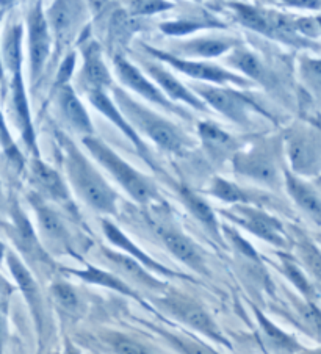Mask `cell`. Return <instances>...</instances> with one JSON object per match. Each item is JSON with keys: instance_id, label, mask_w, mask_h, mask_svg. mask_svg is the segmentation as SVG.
<instances>
[{"instance_id": "cell-1", "label": "cell", "mask_w": 321, "mask_h": 354, "mask_svg": "<svg viewBox=\"0 0 321 354\" xmlns=\"http://www.w3.org/2000/svg\"><path fill=\"white\" fill-rule=\"evenodd\" d=\"M63 152V167L75 193L91 209L100 214H116L118 194L107 184L96 167L83 156V152L71 141L66 135H57Z\"/></svg>"}, {"instance_id": "cell-2", "label": "cell", "mask_w": 321, "mask_h": 354, "mask_svg": "<svg viewBox=\"0 0 321 354\" xmlns=\"http://www.w3.org/2000/svg\"><path fill=\"white\" fill-rule=\"evenodd\" d=\"M111 91L113 99H115L113 102L116 104V107L120 109L122 116L135 129L136 133H145L158 147L168 152H174V154H179L190 146L188 138L176 124L157 115L151 109H146L143 104L136 102L126 90H121L120 86L111 85Z\"/></svg>"}, {"instance_id": "cell-3", "label": "cell", "mask_w": 321, "mask_h": 354, "mask_svg": "<svg viewBox=\"0 0 321 354\" xmlns=\"http://www.w3.org/2000/svg\"><path fill=\"white\" fill-rule=\"evenodd\" d=\"M82 143L88 152L98 160L100 167L105 168L111 174L118 184L132 196L136 203L149 205L154 201H158V192L154 182L136 171L132 165H129L124 158L116 154L110 146H107L102 140L94 137H82Z\"/></svg>"}, {"instance_id": "cell-4", "label": "cell", "mask_w": 321, "mask_h": 354, "mask_svg": "<svg viewBox=\"0 0 321 354\" xmlns=\"http://www.w3.org/2000/svg\"><path fill=\"white\" fill-rule=\"evenodd\" d=\"M229 8L234 11L235 19L241 26L251 28L254 32H259L265 37L279 39L287 44L302 46V43H304L298 32H296L295 21L290 19L288 16L245 3H229Z\"/></svg>"}, {"instance_id": "cell-5", "label": "cell", "mask_w": 321, "mask_h": 354, "mask_svg": "<svg viewBox=\"0 0 321 354\" xmlns=\"http://www.w3.org/2000/svg\"><path fill=\"white\" fill-rule=\"evenodd\" d=\"M156 303L166 314L176 318V320H179L181 323L187 324L188 328L194 329V331L205 335V337L217 342V344L230 348L229 340L226 339V335L218 328L215 320L194 299L183 297L181 293H166L165 297L156 299Z\"/></svg>"}, {"instance_id": "cell-6", "label": "cell", "mask_w": 321, "mask_h": 354, "mask_svg": "<svg viewBox=\"0 0 321 354\" xmlns=\"http://www.w3.org/2000/svg\"><path fill=\"white\" fill-rule=\"evenodd\" d=\"M3 227L10 240L17 248V251L21 252L28 263H32L38 268H46L47 271L53 268L51 254L44 250L38 234L35 232L30 220L21 210L17 203L11 204L10 223L5 224Z\"/></svg>"}, {"instance_id": "cell-7", "label": "cell", "mask_w": 321, "mask_h": 354, "mask_svg": "<svg viewBox=\"0 0 321 354\" xmlns=\"http://www.w3.org/2000/svg\"><path fill=\"white\" fill-rule=\"evenodd\" d=\"M145 49L147 54H151L154 58H157V60H160V62L171 64V66L176 71H179V73L185 74V75H188V77L196 79V80L207 82L209 85H217V86L237 85L241 88L253 85L251 82L246 80V77H243V75H239L235 73H230V71L218 66V64H212L207 62L187 60V58H181V57L168 54V52L152 49V47H149V46H145Z\"/></svg>"}, {"instance_id": "cell-8", "label": "cell", "mask_w": 321, "mask_h": 354, "mask_svg": "<svg viewBox=\"0 0 321 354\" xmlns=\"http://www.w3.org/2000/svg\"><path fill=\"white\" fill-rule=\"evenodd\" d=\"M32 207L37 214L39 240L47 252H55V254H71L75 256L73 235L64 224L63 218L53 210L51 205L46 204V199L41 198L38 193L28 194Z\"/></svg>"}, {"instance_id": "cell-9", "label": "cell", "mask_w": 321, "mask_h": 354, "mask_svg": "<svg viewBox=\"0 0 321 354\" xmlns=\"http://www.w3.org/2000/svg\"><path fill=\"white\" fill-rule=\"evenodd\" d=\"M196 96H198L205 105H210L219 113L224 115L228 120L235 124H248L249 111L260 110L254 104L251 97L245 96L240 91H234L230 88H223L209 84H190Z\"/></svg>"}, {"instance_id": "cell-10", "label": "cell", "mask_w": 321, "mask_h": 354, "mask_svg": "<svg viewBox=\"0 0 321 354\" xmlns=\"http://www.w3.org/2000/svg\"><path fill=\"white\" fill-rule=\"evenodd\" d=\"M113 66H115L118 79H120L121 84L124 86H127L129 90L140 94L141 97H145L152 104L160 105L163 110L169 111L172 115L181 116L183 120H190L188 111L185 109H182L181 105H176L171 99L166 97V94L160 90L157 85H154L134 63H130L122 55H120L113 58Z\"/></svg>"}, {"instance_id": "cell-11", "label": "cell", "mask_w": 321, "mask_h": 354, "mask_svg": "<svg viewBox=\"0 0 321 354\" xmlns=\"http://www.w3.org/2000/svg\"><path fill=\"white\" fill-rule=\"evenodd\" d=\"M223 214L230 221L254 234L255 237L268 241L275 246H287V237L284 234L282 224L275 216L265 214L264 210L255 209L253 205L237 204L224 210Z\"/></svg>"}, {"instance_id": "cell-12", "label": "cell", "mask_w": 321, "mask_h": 354, "mask_svg": "<svg viewBox=\"0 0 321 354\" xmlns=\"http://www.w3.org/2000/svg\"><path fill=\"white\" fill-rule=\"evenodd\" d=\"M28 57H30V79L35 84L43 74L44 64L51 54V28L41 2L33 3L27 16Z\"/></svg>"}, {"instance_id": "cell-13", "label": "cell", "mask_w": 321, "mask_h": 354, "mask_svg": "<svg viewBox=\"0 0 321 354\" xmlns=\"http://www.w3.org/2000/svg\"><path fill=\"white\" fill-rule=\"evenodd\" d=\"M5 259H7V265L11 271V274L15 277L17 287H19L24 298H26L28 309H30L35 326H37L39 346H41V342L44 340L46 314H44V299H43V295H41L38 282L35 281V277L30 273V270L27 268V265L24 263L13 251H7Z\"/></svg>"}, {"instance_id": "cell-14", "label": "cell", "mask_w": 321, "mask_h": 354, "mask_svg": "<svg viewBox=\"0 0 321 354\" xmlns=\"http://www.w3.org/2000/svg\"><path fill=\"white\" fill-rule=\"evenodd\" d=\"M152 226L154 231H156L158 237L162 239L166 250H168L177 261L185 263L188 268L194 270L196 273L209 274L204 256H202L201 250L194 245V241L192 239L187 237L185 234H182L177 227L171 226V224L154 223Z\"/></svg>"}, {"instance_id": "cell-15", "label": "cell", "mask_w": 321, "mask_h": 354, "mask_svg": "<svg viewBox=\"0 0 321 354\" xmlns=\"http://www.w3.org/2000/svg\"><path fill=\"white\" fill-rule=\"evenodd\" d=\"M232 163H234L235 173L246 179L266 187H276L277 184V168L275 158L270 156L268 151L253 147L246 152H235Z\"/></svg>"}, {"instance_id": "cell-16", "label": "cell", "mask_w": 321, "mask_h": 354, "mask_svg": "<svg viewBox=\"0 0 321 354\" xmlns=\"http://www.w3.org/2000/svg\"><path fill=\"white\" fill-rule=\"evenodd\" d=\"M100 252H102V257L109 262L110 267L115 270L113 273L120 276L126 284L132 282V284H135L136 287L147 288V290H158V292H162L166 288V284L163 281H160L156 276H152L151 271H147L141 263L134 261L132 257L124 254V252L113 251V250H109V248H100Z\"/></svg>"}, {"instance_id": "cell-17", "label": "cell", "mask_w": 321, "mask_h": 354, "mask_svg": "<svg viewBox=\"0 0 321 354\" xmlns=\"http://www.w3.org/2000/svg\"><path fill=\"white\" fill-rule=\"evenodd\" d=\"M88 99H90V102H91L94 109L99 110L100 113H102L107 118V120L111 121L124 135H126L130 143L135 146L136 152H138V156L143 158V160L149 165L152 169H157L156 162H154V157L151 154L149 147H147V145L141 140V137L138 133H136L135 129L127 122L126 118L122 116L120 109L116 107V104L113 102V100L109 96H107V93L99 91V90L88 91Z\"/></svg>"}, {"instance_id": "cell-18", "label": "cell", "mask_w": 321, "mask_h": 354, "mask_svg": "<svg viewBox=\"0 0 321 354\" xmlns=\"http://www.w3.org/2000/svg\"><path fill=\"white\" fill-rule=\"evenodd\" d=\"M102 231L105 234L107 240L110 241L113 246H116L118 250L124 254H127L129 257H132L134 261H136L138 263H141L143 267H145L147 271H152V273L160 274V276H165V277H179V279H192V277H188L187 274H182L179 271L172 270L165 267L160 262H157L156 259H152L147 252H145L141 250V248L136 246L132 240H130L126 234H124L120 227L116 226V224H113L109 220H104L102 221Z\"/></svg>"}, {"instance_id": "cell-19", "label": "cell", "mask_w": 321, "mask_h": 354, "mask_svg": "<svg viewBox=\"0 0 321 354\" xmlns=\"http://www.w3.org/2000/svg\"><path fill=\"white\" fill-rule=\"evenodd\" d=\"M32 180L41 198L55 201L58 204L71 207V194L66 182L49 165L44 163L39 157L32 158L30 162Z\"/></svg>"}, {"instance_id": "cell-20", "label": "cell", "mask_w": 321, "mask_h": 354, "mask_svg": "<svg viewBox=\"0 0 321 354\" xmlns=\"http://www.w3.org/2000/svg\"><path fill=\"white\" fill-rule=\"evenodd\" d=\"M11 105H13L17 127H19L21 131L24 143H26L28 149L33 152L35 157H39L37 137H35L33 122L30 116V107H28V99L26 94V86H24L21 71L19 73H15L13 79H11Z\"/></svg>"}, {"instance_id": "cell-21", "label": "cell", "mask_w": 321, "mask_h": 354, "mask_svg": "<svg viewBox=\"0 0 321 354\" xmlns=\"http://www.w3.org/2000/svg\"><path fill=\"white\" fill-rule=\"evenodd\" d=\"M57 100L60 113L64 122L68 124L74 132L82 133L83 137H91L93 135V122L90 120L86 109L83 107L79 96H77L73 86L69 84L57 88Z\"/></svg>"}, {"instance_id": "cell-22", "label": "cell", "mask_w": 321, "mask_h": 354, "mask_svg": "<svg viewBox=\"0 0 321 354\" xmlns=\"http://www.w3.org/2000/svg\"><path fill=\"white\" fill-rule=\"evenodd\" d=\"M82 82L88 91H105L111 88L113 80L110 71L102 58V52L98 43H88L83 47V69H82Z\"/></svg>"}, {"instance_id": "cell-23", "label": "cell", "mask_w": 321, "mask_h": 354, "mask_svg": "<svg viewBox=\"0 0 321 354\" xmlns=\"http://www.w3.org/2000/svg\"><path fill=\"white\" fill-rule=\"evenodd\" d=\"M146 71L149 73L151 77L156 80V84L158 85L160 90H162L166 97L171 99L172 102L174 100H181L185 105H190L199 111H209V109L205 107V104L196 96L193 91L188 90V86L181 84L179 79H176L169 71H166L163 66L156 63H146Z\"/></svg>"}, {"instance_id": "cell-24", "label": "cell", "mask_w": 321, "mask_h": 354, "mask_svg": "<svg viewBox=\"0 0 321 354\" xmlns=\"http://www.w3.org/2000/svg\"><path fill=\"white\" fill-rule=\"evenodd\" d=\"M198 132L202 146L215 163H224L229 157L235 156L237 141L215 122H199Z\"/></svg>"}, {"instance_id": "cell-25", "label": "cell", "mask_w": 321, "mask_h": 354, "mask_svg": "<svg viewBox=\"0 0 321 354\" xmlns=\"http://www.w3.org/2000/svg\"><path fill=\"white\" fill-rule=\"evenodd\" d=\"M82 13L83 5L79 2H55L47 10L46 19L58 44L71 38Z\"/></svg>"}, {"instance_id": "cell-26", "label": "cell", "mask_w": 321, "mask_h": 354, "mask_svg": "<svg viewBox=\"0 0 321 354\" xmlns=\"http://www.w3.org/2000/svg\"><path fill=\"white\" fill-rule=\"evenodd\" d=\"M64 273L73 274L79 279L88 282V284H94L104 288H110L113 292H118L124 295V297L134 298L135 301L143 304V298L138 295V292L135 290L134 287H130L129 284H126L120 276H116L113 271H107L102 268L94 267L91 263H86L85 268L83 270H75V268H63Z\"/></svg>"}, {"instance_id": "cell-27", "label": "cell", "mask_w": 321, "mask_h": 354, "mask_svg": "<svg viewBox=\"0 0 321 354\" xmlns=\"http://www.w3.org/2000/svg\"><path fill=\"white\" fill-rule=\"evenodd\" d=\"M179 198L183 203V205L188 209L190 214H192L196 220H198L202 226H204L207 231H209L213 237L218 241H221V234H219V224L215 216V212L210 207L209 204L205 203L204 199L198 196L194 192L188 190L187 187H181L179 190Z\"/></svg>"}, {"instance_id": "cell-28", "label": "cell", "mask_w": 321, "mask_h": 354, "mask_svg": "<svg viewBox=\"0 0 321 354\" xmlns=\"http://www.w3.org/2000/svg\"><path fill=\"white\" fill-rule=\"evenodd\" d=\"M288 158L293 169L304 174L313 173L320 162L317 146L307 137H295L290 140Z\"/></svg>"}, {"instance_id": "cell-29", "label": "cell", "mask_w": 321, "mask_h": 354, "mask_svg": "<svg viewBox=\"0 0 321 354\" xmlns=\"http://www.w3.org/2000/svg\"><path fill=\"white\" fill-rule=\"evenodd\" d=\"M255 318H257L260 331L264 334V339L273 350L279 354H293L300 350L298 342L293 337H290L288 334H285L282 329H279L275 323H271L262 312L254 308Z\"/></svg>"}, {"instance_id": "cell-30", "label": "cell", "mask_w": 321, "mask_h": 354, "mask_svg": "<svg viewBox=\"0 0 321 354\" xmlns=\"http://www.w3.org/2000/svg\"><path fill=\"white\" fill-rule=\"evenodd\" d=\"M235 43L237 41L232 38H201L181 44L179 52L190 57L217 58L230 50L235 46Z\"/></svg>"}, {"instance_id": "cell-31", "label": "cell", "mask_w": 321, "mask_h": 354, "mask_svg": "<svg viewBox=\"0 0 321 354\" xmlns=\"http://www.w3.org/2000/svg\"><path fill=\"white\" fill-rule=\"evenodd\" d=\"M207 193L215 196L217 199L223 201V203L228 204H245L251 205L255 203L254 192H249L246 188H241L240 185L234 184V182H229L223 179V177H215L212 180L210 187L207 188Z\"/></svg>"}, {"instance_id": "cell-32", "label": "cell", "mask_w": 321, "mask_h": 354, "mask_svg": "<svg viewBox=\"0 0 321 354\" xmlns=\"http://www.w3.org/2000/svg\"><path fill=\"white\" fill-rule=\"evenodd\" d=\"M226 62H228L230 66L241 71V73L246 75V79L249 77L251 80L262 82V84H266V80H268V71H266L264 63H262L257 55L251 50L239 47V49L232 52V55L226 58Z\"/></svg>"}, {"instance_id": "cell-33", "label": "cell", "mask_w": 321, "mask_h": 354, "mask_svg": "<svg viewBox=\"0 0 321 354\" xmlns=\"http://www.w3.org/2000/svg\"><path fill=\"white\" fill-rule=\"evenodd\" d=\"M285 182H287L288 193L296 201V204L302 210H306L315 221L321 223V201L317 198V194L290 173H285Z\"/></svg>"}, {"instance_id": "cell-34", "label": "cell", "mask_w": 321, "mask_h": 354, "mask_svg": "<svg viewBox=\"0 0 321 354\" xmlns=\"http://www.w3.org/2000/svg\"><path fill=\"white\" fill-rule=\"evenodd\" d=\"M2 52V64H5L11 73H19L22 68V26L15 24L10 26L3 37V44L0 47Z\"/></svg>"}, {"instance_id": "cell-35", "label": "cell", "mask_w": 321, "mask_h": 354, "mask_svg": "<svg viewBox=\"0 0 321 354\" xmlns=\"http://www.w3.org/2000/svg\"><path fill=\"white\" fill-rule=\"evenodd\" d=\"M215 27H224V24L218 22L215 17L207 19V16L198 17V19H193V17H181V19L163 22L162 26H160L163 33L171 35V37H183V35L194 33L196 30H199V28H215Z\"/></svg>"}, {"instance_id": "cell-36", "label": "cell", "mask_w": 321, "mask_h": 354, "mask_svg": "<svg viewBox=\"0 0 321 354\" xmlns=\"http://www.w3.org/2000/svg\"><path fill=\"white\" fill-rule=\"evenodd\" d=\"M136 28H138V21L135 17L126 13L124 10H116L111 15L109 27L111 43L116 46H126L130 37L136 32Z\"/></svg>"}, {"instance_id": "cell-37", "label": "cell", "mask_w": 321, "mask_h": 354, "mask_svg": "<svg viewBox=\"0 0 321 354\" xmlns=\"http://www.w3.org/2000/svg\"><path fill=\"white\" fill-rule=\"evenodd\" d=\"M51 295L58 308L66 312L68 315H79V312L82 309V303H80L79 293L75 292V288L73 286L64 281L52 282Z\"/></svg>"}, {"instance_id": "cell-38", "label": "cell", "mask_w": 321, "mask_h": 354, "mask_svg": "<svg viewBox=\"0 0 321 354\" xmlns=\"http://www.w3.org/2000/svg\"><path fill=\"white\" fill-rule=\"evenodd\" d=\"M102 340L115 354H154V351L140 344L138 340L121 333H105Z\"/></svg>"}, {"instance_id": "cell-39", "label": "cell", "mask_w": 321, "mask_h": 354, "mask_svg": "<svg viewBox=\"0 0 321 354\" xmlns=\"http://www.w3.org/2000/svg\"><path fill=\"white\" fill-rule=\"evenodd\" d=\"M158 334H162V337L168 342V344L176 348L181 354H219L215 350H212L210 346L202 344L199 340H194L187 335H179L165 331V329H157Z\"/></svg>"}, {"instance_id": "cell-40", "label": "cell", "mask_w": 321, "mask_h": 354, "mask_svg": "<svg viewBox=\"0 0 321 354\" xmlns=\"http://www.w3.org/2000/svg\"><path fill=\"white\" fill-rule=\"evenodd\" d=\"M282 268H284V273L287 274L288 279L293 282L295 287L298 288V290H301L302 293L306 295V297H312V286L309 284L307 277L304 276V273H302L301 268L296 265L291 259L282 256Z\"/></svg>"}, {"instance_id": "cell-41", "label": "cell", "mask_w": 321, "mask_h": 354, "mask_svg": "<svg viewBox=\"0 0 321 354\" xmlns=\"http://www.w3.org/2000/svg\"><path fill=\"white\" fill-rule=\"evenodd\" d=\"M0 146H2V149L5 151V154L8 156V158L11 162H13L16 167H24V158L22 154L17 149L16 143L11 138V133L7 127V122H5L2 113H0Z\"/></svg>"}, {"instance_id": "cell-42", "label": "cell", "mask_w": 321, "mask_h": 354, "mask_svg": "<svg viewBox=\"0 0 321 354\" xmlns=\"http://www.w3.org/2000/svg\"><path fill=\"white\" fill-rule=\"evenodd\" d=\"M171 8V2H160V0H135V2H130V16H151Z\"/></svg>"}, {"instance_id": "cell-43", "label": "cell", "mask_w": 321, "mask_h": 354, "mask_svg": "<svg viewBox=\"0 0 321 354\" xmlns=\"http://www.w3.org/2000/svg\"><path fill=\"white\" fill-rule=\"evenodd\" d=\"M300 251L307 267L321 279V252L312 243H302Z\"/></svg>"}, {"instance_id": "cell-44", "label": "cell", "mask_w": 321, "mask_h": 354, "mask_svg": "<svg viewBox=\"0 0 321 354\" xmlns=\"http://www.w3.org/2000/svg\"><path fill=\"white\" fill-rule=\"evenodd\" d=\"M300 312L302 320L306 322L307 326L321 339V312L311 303L302 304L300 308Z\"/></svg>"}, {"instance_id": "cell-45", "label": "cell", "mask_w": 321, "mask_h": 354, "mask_svg": "<svg viewBox=\"0 0 321 354\" xmlns=\"http://www.w3.org/2000/svg\"><path fill=\"white\" fill-rule=\"evenodd\" d=\"M302 73L313 88L321 90V60H307L302 64Z\"/></svg>"}, {"instance_id": "cell-46", "label": "cell", "mask_w": 321, "mask_h": 354, "mask_svg": "<svg viewBox=\"0 0 321 354\" xmlns=\"http://www.w3.org/2000/svg\"><path fill=\"white\" fill-rule=\"evenodd\" d=\"M295 28L298 35H304V37H311L315 38L318 37L320 33V26H318V21L311 19V17H301V19H296L295 21Z\"/></svg>"}, {"instance_id": "cell-47", "label": "cell", "mask_w": 321, "mask_h": 354, "mask_svg": "<svg viewBox=\"0 0 321 354\" xmlns=\"http://www.w3.org/2000/svg\"><path fill=\"white\" fill-rule=\"evenodd\" d=\"M74 66H75V54L73 52V54H69V55L66 57V60H64L63 64H62L60 73H58V77H57L55 88L69 84L68 80H69V77H71V74H73Z\"/></svg>"}, {"instance_id": "cell-48", "label": "cell", "mask_w": 321, "mask_h": 354, "mask_svg": "<svg viewBox=\"0 0 321 354\" xmlns=\"http://www.w3.org/2000/svg\"><path fill=\"white\" fill-rule=\"evenodd\" d=\"M11 293H13V287H11L8 282L0 276V312H3V314H8Z\"/></svg>"}, {"instance_id": "cell-49", "label": "cell", "mask_w": 321, "mask_h": 354, "mask_svg": "<svg viewBox=\"0 0 321 354\" xmlns=\"http://www.w3.org/2000/svg\"><path fill=\"white\" fill-rule=\"evenodd\" d=\"M8 337V328H7V314L0 312V354H3L5 344H7Z\"/></svg>"}, {"instance_id": "cell-50", "label": "cell", "mask_w": 321, "mask_h": 354, "mask_svg": "<svg viewBox=\"0 0 321 354\" xmlns=\"http://www.w3.org/2000/svg\"><path fill=\"white\" fill-rule=\"evenodd\" d=\"M291 7H301V8H318L320 2H287Z\"/></svg>"}, {"instance_id": "cell-51", "label": "cell", "mask_w": 321, "mask_h": 354, "mask_svg": "<svg viewBox=\"0 0 321 354\" xmlns=\"http://www.w3.org/2000/svg\"><path fill=\"white\" fill-rule=\"evenodd\" d=\"M63 354H82V351L73 344V342L66 340V342H64V351H63Z\"/></svg>"}, {"instance_id": "cell-52", "label": "cell", "mask_w": 321, "mask_h": 354, "mask_svg": "<svg viewBox=\"0 0 321 354\" xmlns=\"http://www.w3.org/2000/svg\"><path fill=\"white\" fill-rule=\"evenodd\" d=\"M5 254H7V250H5V245L2 243V241H0V262L3 261Z\"/></svg>"}, {"instance_id": "cell-53", "label": "cell", "mask_w": 321, "mask_h": 354, "mask_svg": "<svg viewBox=\"0 0 321 354\" xmlns=\"http://www.w3.org/2000/svg\"><path fill=\"white\" fill-rule=\"evenodd\" d=\"M3 79V64H2V52H0V80Z\"/></svg>"}, {"instance_id": "cell-54", "label": "cell", "mask_w": 321, "mask_h": 354, "mask_svg": "<svg viewBox=\"0 0 321 354\" xmlns=\"http://www.w3.org/2000/svg\"><path fill=\"white\" fill-rule=\"evenodd\" d=\"M304 354H321V350H312V351H307Z\"/></svg>"}, {"instance_id": "cell-55", "label": "cell", "mask_w": 321, "mask_h": 354, "mask_svg": "<svg viewBox=\"0 0 321 354\" xmlns=\"http://www.w3.org/2000/svg\"><path fill=\"white\" fill-rule=\"evenodd\" d=\"M2 198H3V194H2V185H0V204H2Z\"/></svg>"}, {"instance_id": "cell-56", "label": "cell", "mask_w": 321, "mask_h": 354, "mask_svg": "<svg viewBox=\"0 0 321 354\" xmlns=\"http://www.w3.org/2000/svg\"><path fill=\"white\" fill-rule=\"evenodd\" d=\"M318 26H320V28H321V17L318 19Z\"/></svg>"}, {"instance_id": "cell-57", "label": "cell", "mask_w": 321, "mask_h": 354, "mask_svg": "<svg viewBox=\"0 0 321 354\" xmlns=\"http://www.w3.org/2000/svg\"><path fill=\"white\" fill-rule=\"evenodd\" d=\"M53 354H60V353H53Z\"/></svg>"}]
</instances>
